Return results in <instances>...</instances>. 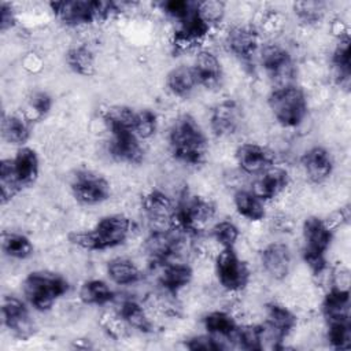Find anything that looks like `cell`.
<instances>
[{
  "instance_id": "cell-2",
  "label": "cell",
  "mask_w": 351,
  "mask_h": 351,
  "mask_svg": "<svg viewBox=\"0 0 351 351\" xmlns=\"http://www.w3.org/2000/svg\"><path fill=\"white\" fill-rule=\"evenodd\" d=\"M130 228L132 223L128 217L112 214L101 218L90 230L71 232L69 240L82 250L103 251L121 245L128 239Z\"/></svg>"
},
{
  "instance_id": "cell-38",
  "label": "cell",
  "mask_w": 351,
  "mask_h": 351,
  "mask_svg": "<svg viewBox=\"0 0 351 351\" xmlns=\"http://www.w3.org/2000/svg\"><path fill=\"white\" fill-rule=\"evenodd\" d=\"M233 336L241 348L258 351V350H262V347H263L265 328L258 326V325H250V326H243V328L237 326V330Z\"/></svg>"
},
{
  "instance_id": "cell-1",
  "label": "cell",
  "mask_w": 351,
  "mask_h": 351,
  "mask_svg": "<svg viewBox=\"0 0 351 351\" xmlns=\"http://www.w3.org/2000/svg\"><path fill=\"white\" fill-rule=\"evenodd\" d=\"M169 145L174 159L191 166L200 165L208 148L203 129L189 114H182L174 119L169 130Z\"/></svg>"
},
{
  "instance_id": "cell-35",
  "label": "cell",
  "mask_w": 351,
  "mask_h": 351,
  "mask_svg": "<svg viewBox=\"0 0 351 351\" xmlns=\"http://www.w3.org/2000/svg\"><path fill=\"white\" fill-rule=\"evenodd\" d=\"M80 299L85 304L101 306L114 299V292L101 280L85 281L80 289Z\"/></svg>"
},
{
  "instance_id": "cell-18",
  "label": "cell",
  "mask_w": 351,
  "mask_h": 351,
  "mask_svg": "<svg viewBox=\"0 0 351 351\" xmlns=\"http://www.w3.org/2000/svg\"><path fill=\"white\" fill-rule=\"evenodd\" d=\"M302 166L310 181L319 184L330 177L333 159L330 152L324 147H311L302 156Z\"/></svg>"
},
{
  "instance_id": "cell-41",
  "label": "cell",
  "mask_w": 351,
  "mask_h": 351,
  "mask_svg": "<svg viewBox=\"0 0 351 351\" xmlns=\"http://www.w3.org/2000/svg\"><path fill=\"white\" fill-rule=\"evenodd\" d=\"M211 234L222 245V248H233L240 236V232L233 222L221 221L214 225Z\"/></svg>"
},
{
  "instance_id": "cell-19",
  "label": "cell",
  "mask_w": 351,
  "mask_h": 351,
  "mask_svg": "<svg viewBox=\"0 0 351 351\" xmlns=\"http://www.w3.org/2000/svg\"><path fill=\"white\" fill-rule=\"evenodd\" d=\"M261 60L267 74L274 80L284 81L285 78L292 75L293 67L291 55L285 48L277 44H269L263 47Z\"/></svg>"
},
{
  "instance_id": "cell-22",
  "label": "cell",
  "mask_w": 351,
  "mask_h": 351,
  "mask_svg": "<svg viewBox=\"0 0 351 351\" xmlns=\"http://www.w3.org/2000/svg\"><path fill=\"white\" fill-rule=\"evenodd\" d=\"M289 182V176L284 169L270 167L261 173L254 182L252 192L262 200H269L278 196Z\"/></svg>"
},
{
  "instance_id": "cell-12",
  "label": "cell",
  "mask_w": 351,
  "mask_h": 351,
  "mask_svg": "<svg viewBox=\"0 0 351 351\" xmlns=\"http://www.w3.org/2000/svg\"><path fill=\"white\" fill-rule=\"evenodd\" d=\"M236 159L240 169H243L245 173L261 174L273 167L276 155L267 147L255 143H245L237 148Z\"/></svg>"
},
{
  "instance_id": "cell-3",
  "label": "cell",
  "mask_w": 351,
  "mask_h": 351,
  "mask_svg": "<svg viewBox=\"0 0 351 351\" xmlns=\"http://www.w3.org/2000/svg\"><path fill=\"white\" fill-rule=\"evenodd\" d=\"M22 289L27 302L36 310L47 311L69 291V282L58 273L33 271L23 280Z\"/></svg>"
},
{
  "instance_id": "cell-17",
  "label": "cell",
  "mask_w": 351,
  "mask_h": 351,
  "mask_svg": "<svg viewBox=\"0 0 351 351\" xmlns=\"http://www.w3.org/2000/svg\"><path fill=\"white\" fill-rule=\"evenodd\" d=\"M208 30L210 25L199 15L195 4L193 11L180 22V29L174 34V47L192 48L206 37Z\"/></svg>"
},
{
  "instance_id": "cell-39",
  "label": "cell",
  "mask_w": 351,
  "mask_h": 351,
  "mask_svg": "<svg viewBox=\"0 0 351 351\" xmlns=\"http://www.w3.org/2000/svg\"><path fill=\"white\" fill-rule=\"evenodd\" d=\"M328 340L336 350H347L351 344L350 318L328 322Z\"/></svg>"
},
{
  "instance_id": "cell-15",
  "label": "cell",
  "mask_w": 351,
  "mask_h": 351,
  "mask_svg": "<svg viewBox=\"0 0 351 351\" xmlns=\"http://www.w3.org/2000/svg\"><path fill=\"white\" fill-rule=\"evenodd\" d=\"M141 208L145 217L154 223H170L173 226L176 206L162 191L152 189L141 197Z\"/></svg>"
},
{
  "instance_id": "cell-33",
  "label": "cell",
  "mask_w": 351,
  "mask_h": 351,
  "mask_svg": "<svg viewBox=\"0 0 351 351\" xmlns=\"http://www.w3.org/2000/svg\"><path fill=\"white\" fill-rule=\"evenodd\" d=\"M1 248L4 254L14 259H26L33 255L34 247L29 237L16 232H4L1 236Z\"/></svg>"
},
{
  "instance_id": "cell-31",
  "label": "cell",
  "mask_w": 351,
  "mask_h": 351,
  "mask_svg": "<svg viewBox=\"0 0 351 351\" xmlns=\"http://www.w3.org/2000/svg\"><path fill=\"white\" fill-rule=\"evenodd\" d=\"M66 63L69 67L80 75L90 77L95 74V55L86 45L73 47L66 53Z\"/></svg>"
},
{
  "instance_id": "cell-10",
  "label": "cell",
  "mask_w": 351,
  "mask_h": 351,
  "mask_svg": "<svg viewBox=\"0 0 351 351\" xmlns=\"http://www.w3.org/2000/svg\"><path fill=\"white\" fill-rule=\"evenodd\" d=\"M182 230L171 226L170 229L154 230L144 243V250L152 263H167L182 247Z\"/></svg>"
},
{
  "instance_id": "cell-23",
  "label": "cell",
  "mask_w": 351,
  "mask_h": 351,
  "mask_svg": "<svg viewBox=\"0 0 351 351\" xmlns=\"http://www.w3.org/2000/svg\"><path fill=\"white\" fill-rule=\"evenodd\" d=\"M258 33L251 26H236L229 30L226 44L229 49L240 59L250 60L258 49Z\"/></svg>"
},
{
  "instance_id": "cell-8",
  "label": "cell",
  "mask_w": 351,
  "mask_h": 351,
  "mask_svg": "<svg viewBox=\"0 0 351 351\" xmlns=\"http://www.w3.org/2000/svg\"><path fill=\"white\" fill-rule=\"evenodd\" d=\"M73 196L82 204H99L111 195L110 182L101 176L90 170L77 171L70 184Z\"/></svg>"
},
{
  "instance_id": "cell-25",
  "label": "cell",
  "mask_w": 351,
  "mask_h": 351,
  "mask_svg": "<svg viewBox=\"0 0 351 351\" xmlns=\"http://www.w3.org/2000/svg\"><path fill=\"white\" fill-rule=\"evenodd\" d=\"M322 313L326 322L350 318V293L347 289L332 288L324 302Z\"/></svg>"
},
{
  "instance_id": "cell-37",
  "label": "cell",
  "mask_w": 351,
  "mask_h": 351,
  "mask_svg": "<svg viewBox=\"0 0 351 351\" xmlns=\"http://www.w3.org/2000/svg\"><path fill=\"white\" fill-rule=\"evenodd\" d=\"M203 322L207 332L217 337H230L237 330L236 321L225 311H213L204 317Z\"/></svg>"
},
{
  "instance_id": "cell-13",
  "label": "cell",
  "mask_w": 351,
  "mask_h": 351,
  "mask_svg": "<svg viewBox=\"0 0 351 351\" xmlns=\"http://www.w3.org/2000/svg\"><path fill=\"white\" fill-rule=\"evenodd\" d=\"M108 151L114 159L130 165L141 163L144 159V149L138 137L132 130L112 132Z\"/></svg>"
},
{
  "instance_id": "cell-40",
  "label": "cell",
  "mask_w": 351,
  "mask_h": 351,
  "mask_svg": "<svg viewBox=\"0 0 351 351\" xmlns=\"http://www.w3.org/2000/svg\"><path fill=\"white\" fill-rule=\"evenodd\" d=\"M0 188L3 204L10 202L18 192H21V188L12 176L10 159H3L0 163Z\"/></svg>"
},
{
  "instance_id": "cell-6",
  "label": "cell",
  "mask_w": 351,
  "mask_h": 351,
  "mask_svg": "<svg viewBox=\"0 0 351 351\" xmlns=\"http://www.w3.org/2000/svg\"><path fill=\"white\" fill-rule=\"evenodd\" d=\"M303 259L314 274H321L326 267L325 254L332 243L329 225L318 217H308L303 223Z\"/></svg>"
},
{
  "instance_id": "cell-43",
  "label": "cell",
  "mask_w": 351,
  "mask_h": 351,
  "mask_svg": "<svg viewBox=\"0 0 351 351\" xmlns=\"http://www.w3.org/2000/svg\"><path fill=\"white\" fill-rule=\"evenodd\" d=\"M196 10L199 15L211 26V23H217L221 21L225 11V4L222 1L206 0L196 3Z\"/></svg>"
},
{
  "instance_id": "cell-14",
  "label": "cell",
  "mask_w": 351,
  "mask_h": 351,
  "mask_svg": "<svg viewBox=\"0 0 351 351\" xmlns=\"http://www.w3.org/2000/svg\"><path fill=\"white\" fill-rule=\"evenodd\" d=\"M241 123V108L234 100H223L218 103L210 117L211 130L215 136L223 137L236 133Z\"/></svg>"
},
{
  "instance_id": "cell-20",
  "label": "cell",
  "mask_w": 351,
  "mask_h": 351,
  "mask_svg": "<svg viewBox=\"0 0 351 351\" xmlns=\"http://www.w3.org/2000/svg\"><path fill=\"white\" fill-rule=\"evenodd\" d=\"M11 163V171L12 176L16 181V184L19 185L21 191L25 186H30L37 176H38V156L36 154L34 149L23 147L21 148L16 155L10 159Z\"/></svg>"
},
{
  "instance_id": "cell-7",
  "label": "cell",
  "mask_w": 351,
  "mask_h": 351,
  "mask_svg": "<svg viewBox=\"0 0 351 351\" xmlns=\"http://www.w3.org/2000/svg\"><path fill=\"white\" fill-rule=\"evenodd\" d=\"M214 214L215 206L210 200L202 196L184 193L176 204L173 226L184 233L197 232L214 217Z\"/></svg>"
},
{
  "instance_id": "cell-28",
  "label": "cell",
  "mask_w": 351,
  "mask_h": 351,
  "mask_svg": "<svg viewBox=\"0 0 351 351\" xmlns=\"http://www.w3.org/2000/svg\"><path fill=\"white\" fill-rule=\"evenodd\" d=\"M332 63L339 84L347 89L351 73V41L347 34H344L337 43L332 55Z\"/></svg>"
},
{
  "instance_id": "cell-48",
  "label": "cell",
  "mask_w": 351,
  "mask_h": 351,
  "mask_svg": "<svg viewBox=\"0 0 351 351\" xmlns=\"http://www.w3.org/2000/svg\"><path fill=\"white\" fill-rule=\"evenodd\" d=\"M0 11H1V16H0L1 32H5L15 25V12H14L11 4H8V3H1Z\"/></svg>"
},
{
  "instance_id": "cell-44",
  "label": "cell",
  "mask_w": 351,
  "mask_h": 351,
  "mask_svg": "<svg viewBox=\"0 0 351 351\" xmlns=\"http://www.w3.org/2000/svg\"><path fill=\"white\" fill-rule=\"evenodd\" d=\"M185 347L192 351H219L225 350L226 346L218 340L217 336L213 335H202V336H195L185 341Z\"/></svg>"
},
{
  "instance_id": "cell-46",
  "label": "cell",
  "mask_w": 351,
  "mask_h": 351,
  "mask_svg": "<svg viewBox=\"0 0 351 351\" xmlns=\"http://www.w3.org/2000/svg\"><path fill=\"white\" fill-rule=\"evenodd\" d=\"M295 12L306 22H315L322 14V4L317 1H303L295 4Z\"/></svg>"
},
{
  "instance_id": "cell-27",
  "label": "cell",
  "mask_w": 351,
  "mask_h": 351,
  "mask_svg": "<svg viewBox=\"0 0 351 351\" xmlns=\"http://www.w3.org/2000/svg\"><path fill=\"white\" fill-rule=\"evenodd\" d=\"M167 88L170 92L180 97H186L197 85L196 75L193 67L189 66H178L169 71L166 78Z\"/></svg>"
},
{
  "instance_id": "cell-32",
  "label": "cell",
  "mask_w": 351,
  "mask_h": 351,
  "mask_svg": "<svg viewBox=\"0 0 351 351\" xmlns=\"http://www.w3.org/2000/svg\"><path fill=\"white\" fill-rule=\"evenodd\" d=\"M234 206L237 213L250 221H261L266 214L263 200L259 199L252 191L236 192Z\"/></svg>"
},
{
  "instance_id": "cell-30",
  "label": "cell",
  "mask_w": 351,
  "mask_h": 351,
  "mask_svg": "<svg viewBox=\"0 0 351 351\" xmlns=\"http://www.w3.org/2000/svg\"><path fill=\"white\" fill-rule=\"evenodd\" d=\"M107 273L118 285H130L141 278V271L138 267L126 258H114L108 261Z\"/></svg>"
},
{
  "instance_id": "cell-29",
  "label": "cell",
  "mask_w": 351,
  "mask_h": 351,
  "mask_svg": "<svg viewBox=\"0 0 351 351\" xmlns=\"http://www.w3.org/2000/svg\"><path fill=\"white\" fill-rule=\"evenodd\" d=\"M1 133L3 138L11 144H25L32 134L30 122L21 115H4Z\"/></svg>"
},
{
  "instance_id": "cell-24",
  "label": "cell",
  "mask_w": 351,
  "mask_h": 351,
  "mask_svg": "<svg viewBox=\"0 0 351 351\" xmlns=\"http://www.w3.org/2000/svg\"><path fill=\"white\" fill-rule=\"evenodd\" d=\"M193 71L196 75L197 85H202L206 89H214L221 85L222 67L217 56L211 52L203 51L196 56Z\"/></svg>"
},
{
  "instance_id": "cell-36",
  "label": "cell",
  "mask_w": 351,
  "mask_h": 351,
  "mask_svg": "<svg viewBox=\"0 0 351 351\" xmlns=\"http://www.w3.org/2000/svg\"><path fill=\"white\" fill-rule=\"evenodd\" d=\"M119 315L132 328H134V329H137L140 332H144V333L152 332V322L147 317L144 308L137 302H134V300H125L121 304Z\"/></svg>"
},
{
  "instance_id": "cell-11",
  "label": "cell",
  "mask_w": 351,
  "mask_h": 351,
  "mask_svg": "<svg viewBox=\"0 0 351 351\" xmlns=\"http://www.w3.org/2000/svg\"><path fill=\"white\" fill-rule=\"evenodd\" d=\"M1 315L4 326L16 339L27 340L34 335L36 326L29 314V310L18 298L5 296L3 299Z\"/></svg>"
},
{
  "instance_id": "cell-21",
  "label": "cell",
  "mask_w": 351,
  "mask_h": 351,
  "mask_svg": "<svg viewBox=\"0 0 351 351\" xmlns=\"http://www.w3.org/2000/svg\"><path fill=\"white\" fill-rule=\"evenodd\" d=\"M296 315L287 307L270 303L266 306V328L269 329L270 339L282 341L296 326Z\"/></svg>"
},
{
  "instance_id": "cell-5",
  "label": "cell",
  "mask_w": 351,
  "mask_h": 351,
  "mask_svg": "<svg viewBox=\"0 0 351 351\" xmlns=\"http://www.w3.org/2000/svg\"><path fill=\"white\" fill-rule=\"evenodd\" d=\"M267 101L274 118L285 128L300 125L307 115L304 92L295 85H284L274 89Z\"/></svg>"
},
{
  "instance_id": "cell-42",
  "label": "cell",
  "mask_w": 351,
  "mask_h": 351,
  "mask_svg": "<svg viewBox=\"0 0 351 351\" xmlns=\"http://www.w3.org/2000/svg\"><path fill=\"white\" fill-rule=\"evenodd\" d=\"M158 126L156 114L151 110H141L136 112L134 133L138 138H149Z\"/></svg>"
},
{
  "instance_id": "cell-4",
  "label": "cell",
  "mask_w": 351,
  "mask_h": 351,
  "mask_svg": "<svg viewBox=\"0 0 351 351\" xmlns=\"http://www.w3.org/2000/svg\"><path fill=\"white\" fill-rule=\"evenodd\" d=\"M49 5L53 14L69 26H81L95 21H101L108 18L112 12L118 11L115 3L99 0L52 1Z\"/></svg>"
},
{
  "instance_id": "cell-26",
  "label": "cell",
  "mask_w": 351,
  "mask_h": 351,
  "mask_svg": "<svg viewBox=\"0 0 351 351\" xmlns=\"http://www.w3.org/2000/svg\"><path fill=\"white\" fill-rule=\"evenodd\" d=\"M193 277V271L188 265L184 263H169L163 267L159 282L169 293H177L185 288Z\"/></svg>"
},
{
  "instance_id": "cell-45",
  "label": "cell",
  "mask_w": 351,
  "mask_h": 351,
  "mask_svg": "<svg viewBox=\"0 0 351 351\" xmlns=\"http://www.w3.org/2000/svg\"><path fill=\"white\" fill-rule=\"evenodd\" d=\"M195 4L196 3H191V1H185V0H170V1L163 3V10L166 14H169L170 16H173L181 22L193 11Z\"/></svg>"
},
{
  "instance_id": "cell-47",
  "label": "cell",
  "mask_w": 351,
  "mask_h": 351,
  "mask_svg": "<svg viewBox=\"0 0 351 351\" xmlns=\"http://www.w3.org/2000/svg\"><path fill=\"white\" fill-rule=\"evenodd\" d=\"M30 107L38 117H44L52 107V97L47 92H36L30 99Z\"/></svg>"
},
{
  "instance_id": "cell-34",
  "label": "cell",
  "mask_w": 351,
  "mask_h": 351,
  "mask_svg": "<svg viewBox=\"0 0 351 351\" xmlns=\"http://www.w3.org/2000/svg\"><path fill=\"white\" fill-rule=\"evenodd\" d=\"M136 112L134 110L125 107V106H115L107 108L104 112V123L110 133L119 132V130H132L134 132V122H136Z\"/></svg>"
},
{
  "instance_id": "cell-9",
  "label": "cell",
  "mask_w": 351,
  "mask_h": 351,
  "mask_svg": "<svg viewBox=\"0 0 351 351\" xmlns=\"http://www.w3.org/2000/svg\"><path fill=\"white\" fill-rule=\"evenodd\" d=\"M215 271L219 284L232 292L245 288L250 280L247 265L239 258L233 248H223L215 259Z\"/></svg>"
},
{
  "instance_id": "cell-16",
  "label": "cell",
  "mask_w": 351,
  "mask_h": 351,
  "mask_svg": "<svg viewBox=\"0 0 351 351\" xmlns=\"http://www.w3.org/2000/svg\"><path fill=\"white\" fill-rule=\"evenodd\" d=\"M262 266L274 280H282L289 274L292 266V254L288 245L282 243H271L262 251Z\"/></svg>"
}]
</instances>
